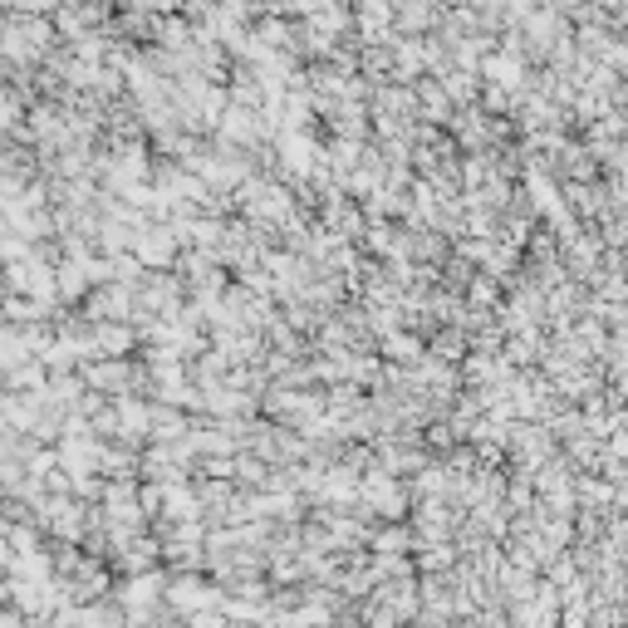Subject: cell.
Masks as SVG:
<instances>
[{"instance_id":"6da1fadb","label":"cell","mask_w":628,"mask_h":628,"mask_svg":"<svg viewBox=\"0 0 628 628\" xmlns=\"http://www.w3.org/2000/svg\"><path fill=\"white\" fill-rule=\"evenodd\" d=\"M5 564H10V545L0 540V570H5Z\"/></svg>"}]
</instances>
